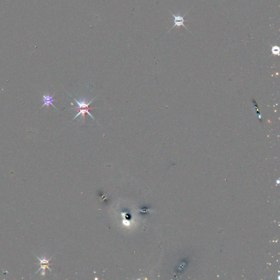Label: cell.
<instances>
[{
    "label": "cell",
    "mask_w": 280,
    "mask_h": 280,
    "mask_svg": "<svg viewBox=\"0 0 280 280\" xmlns=\"http://www.w3.org/2000/svg\"><path fill=\"white\" fill-rule=\"evenodd\" d=\"M189 11V10H188V11L187 12V13H186V14H185L184 15H183V16L175 15V14H173V13H172L171 12H170V14L173 16V19H174V20H173L174 25H173V27H171V29L169 30V31H168V33L169 32H170V31L171 30H172L173 28H174L175 27H180V26H182V27H183L184 28H185L186 29H187V30H188L189 31H190L188 29V28H187V27H186V26H185V25L184 24V23L185 21H187V20H184V17L186 15H187V14L188 13Z\"/></svg>",
    "instance_id": "obj_2"
},
{
    "label": "cell",
    "mask_w": 280,
    "mask_h": 280,
    "mask_svg": "<svg viewBox=\"0 0 280 280\" xmlns=\"http://www.w3.org/2000/svg\"><path fill=\"white\" fill-rule=\"evenodd\" d=\"M271 51H272V53L274 55H279V53H280V48L278 46H273L271 48Z\"/></svg>",
    "instance_id": "obj_4"
},
{
    "label": "cell",
    "mask_w": 280,
    "mask_h": 280,
    "mask_svg": "<svg viewBox=\"0 0 280 280\" xmlns=\"http://www.w3.org/2000/svg\"><path fill=\"white\" fill-rule=\"evenodd\" d=\"M94 99H95V98L93 99L91 101H89L87 97H84L83 98H80L79 101L76 100V99L73 98V100L76 101L77 104L78 105V107H74V108H72L71 109H77L78 110V113L77 114L76 116L73 118V119L72 120L75 119L79 116H81V119H82L83 122L84 120V119H85L86 113H88L92 119H95V118L92 116L90 112H89L91 110L95 109V108H90V107H89V106L90 105V103L92 102V101Z\"/></svg>",
    "instance_id": "obj_1"
},
{
    "label": "cell",
    "mask_w": 280,
    "mask_h": 280,
    "mask_svg": "<svg viewBox=\"0 0 280 280\" xmlns=\"http://www.w3.org/2000/svg\"><path fill=\"white\" fill-rule=\"evenodd\" d=\"M55 92L53 95H50L49 94H42V96L43 97V105L42 106L41 109L44 106H47L48 108L49 106H51V105L54 107L55 109H56L55 106L53 103V102L55 101L53 99V97L55 95Z\"/></svg>",
    "instance_id": "obj_3"
}]
</instances>
